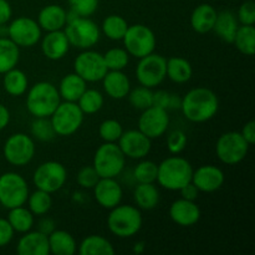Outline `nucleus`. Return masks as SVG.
Wrapping results in <instances>:
<instances>
[{
	"label": "nucleus",
	"mask_w": 255,
	"mask_h": 255,
	"mask_svg": "<svg viewBox=\"0 0 255 255\" xmlns=\"http://www.w3.org/2000/svg\"><path fill=\"white\" fill-rule=\"evenodd\" d=\"M219 100L216 92L207 87H194L182 97L181 111L188 121L203 124L217 115Z\"/></svg>",
	"instance_id": "f257e3e1"
},
{
	"label": "nucleus",
	"mask_w": 255,
	"mask_h": 255,
	"mask_svg": "<svg viewBox=\"0 0 255 255\" xmlns=\"http://www.w3.org/2000/svg\"><path fill=\"white\" fill-rule=\"evenodd\" d=\"M192 174L193 167L191 162L174 154L158 164L156 182L167 191H179L182 187L192 182Z\"/></svg>",
	"instance_id": "f03ea898"
},
{
	"label": "nucleus",
	"mask_w": 255,
	"mask_h": 255,
	"mask_svg": "<svg viewBox=\"0 0 255 255\" xmlns=\"http://www.w3.org/2000/svg\"><path fill=\"white\" fill-rule=\"evenodd\" d=\"M107 228L117 238H132L141 231L143 217L136 206L121 204L110 209L107 216Z\"/></svg>",
	"instance_id": "7ed1b4c3"
},
{
	"label": "nucleus",
	"mask_w": 255,
	"mask_h": 255,
	"mask_svg": "<svg viewBox=\"0 0 255 255\" xmlns=\"http://www.w3.org/2000/svg\"><path fill=\"white\" fill-rule=\"evenodd\" d=\"M26 110L34 117H50L61 102L57 87L49 81H39L27 89Z\"/></svg>",
	"instance_id": "20e7f679"
},
{
	"label": "nucleus",
	"mask_w": 255,
	"mask_h": 255,
	"mask_svg": "<svg viewBox=\"0 0 255 255\" xmlns=\"http://www.w3.org/2000/svg\"><path fill=\"white\" fill-rule=\"evenodd\" d=\"M92 166L100 178H116L126 166V157L117 143L104 142L96 149Z\"/></svg>",
	"instance_id": "39448f33"
},
{
	"label": "nucleus",
	"mask_w": 255,
	"mask_h": 255,
	"mask_svg": "<svg viewBox=\"0 0 255 255\" xmlns=\"http://www.w3.org/2000/svg\"><path fill=\"white\" fill-rule=\"evenodd\" d=\"M70 45L80 50L92 49L101 37L100 26L90 17L79 16L64 27Z\"/></svg>",
	"instance_id": "423d86ee"
},
{
	"label": "nucleus",
	"mask_w": 255,
	"mask_h": 255,
	"mask_svg": "<svg viewBox=\"0 0 255 255\" xmlns=\"http://www.w3.org/2000/svg\"><path fill=\"white\" fill-rule=\"evenodd\" d=\"M85 114L76 102L61 101L50 116L56 136L69 137L76 133L84 124Z\"/></svg>",
	"instance_id": "0eeeda50"
},
{
	"label": "nucleus",
	"mask_w": 255,
	"mask_h": 255,
	"mask_svg": "<svg viewBox=\"0 0 255 255\" xmlns=\"http://www.w3.org/2000/svg\"><path fill=\"white\" fill-rule=\"evenodd\" d=\"M124 49L136 59L147 56L156 50L157 39L153 30L143 24L128 25L124 39Z\"/></svg>",
	"instance_id": "6e6552de"
},
{
	"label": "nucleus",
	"mask_w": 255,
	"mask_h": 255,
	"mask_svg": "<svg viewBox=\"0 0 255 255\" xmlns=\"http://www.w3.org/2000/svg\"><path fill=\"white\" fill-rule=\"evenodd\" d=\"M29 186L21 174L16 172H5L0 176V204L11 209L25 206L29 197Z\"/></svg>",
	"instance_id": "1a4fd4ad"
},
{
	"label": "nucleus",
	"mask_w": 255,
	"mask_h": 255,
	"mask_svg": "<svg viewBox=\"0 0 255 255\" xmlns=\"http://www.w3.org/2000/svg\"><path fill=\"white\" fill-rule=\"evenodd\" d=\"M36 152L34 138L22 132L11 134L5 141L2 154L7 163L15 167H24L32 161Z\"/></svg>",
	"instance_id": "9d476101"
},
{
	"label": "nucleus",
	"mask_w": 255,
	"mask_h": 255,
	"mask_svg": "<svg viewBox=\"0 0 255 255\" xmlns=\"http://www.w3.org/2000/svg\"><path fill=\"white\" fill-rule=\"evenodd\" d=\"M251 144L243 138L241 132L229 131L221 134L216 143V154L219 161L234 166L247 157Z\"/></svg>",
	"instance_id": "9b49d317"
},
{
	"label": "nucleus",
	"mask_w": 255,
	"mask_h": 255,
	"mask_svg": "<svg viewBox=\"0 0 255 255\" xmlns=\"http://www.w3.org/2000/svg\"><path fill=\"white\" fill-rule=\"evenodd\" d=\"M66 167L57 161H47L39 164L32 174V183L37 189L52 194L66 184Z\"/></svg>",
	"instance_id": "f8f14e48"
},
{
	"label": "nucleus",
	"mask_w": 255,
	"mask_h": 255,
	"mask_svg": "<svg viewBox=\"0 0 255 255\" xmlns=\"http://www.w3.org/2000/svg\"><path fill=\"white\" fill-rule=\"evenodd\" d=\"M167 59L162 55L152 52L138 59L136 66V79L141 86L154 89L166 80Z\"/></svg>",
	"instance_id": "ddd939ff"
},
{
	"label": "nucleus",
	"mask_w": 255,
	"mask_h": 255,
	"mask_svg": "<svg viewBox=\"0 0 255 255\" xmlns=\"http://www.w3.org/2000/svg\"><path fill=\"white\" fill-rule=\"evenodd\" d=\"M41 36V27L32 17L19 16L7 22V37L20 49L35 46Z\"/></svg>",
	"instance_id": "4468645a"
},
{
	"label": "nucleus",
	"mask_w": 255,
	"mask_h": 255,
	"mask_svg": "<svg viewBox=\"0 0 255 255\" xmlns=\"http://www.w3.org/2000/svg\"><path fill=\"white\" fill-rule=\"evenodd\" d=\"M107 71L104 54L92 49L82 50L74 61V72L86 82L101 81Z\"/></svg>",
	"instance_id": "2eb2a0df"
},
{
	"label": "nucleus",
	"mask_w": 255,
	"mask_h": 255,
	"mask_svg": "<svg viewBox=\"0 0 255 255\" xmlns=\"http://www.w3.org/2000/svg\"><path fill=\"white\" fill-rule=\"evenodd\" d=\"M169 126V116L167 110L151 106L143 110L138 119V129L148 138H159L166 133Z\"/></svg>",
	"instance_id": "dca6fc26"
},
{
	"label": "nucleus",
	"mask_w": 255,
	"mask_h": 255,
	"mask_svg": "<svg viewBox=\"0 0 255 255\" xmlns=\"http://www.w3.org/2000/svg\"><path fill=\"white\" fill-rule=\"evenodd\" d=\"M117 144L126 158L142 159L151 152L152 139L142 133L138 128L124 131Z\"/></svg>",
	"instance_id": "f3484780"
},
{
	"label": "nucleus",
	"mask_w": 255,
	"mask_h": 255,
	"mask_svg": "<svg viewBox=\"0 0 255 255\" xmlns=\"http://www.w3.org/2000/svg\"><path fill=\"white\" fill-rule=\"evenodd\" d=\"M226 182L224 172L213 164H204L193 169L192 183L203 193H213L223 187Z\"/></svg>",
	"instance_id": "a211bd4d"
},
{
	"label": "nucleus",
	"mask_w": 255,
	"mask_h": 255,
	"mask_svg": "<svg viewBox=\"0 0 255 255\" xmlns=\"http://www.w3.org/2000/svg\"><path fill=\"white\" fill-rule=\"evenodd\" d=\"M168 213L172 222L183 228L196 226L202 216L201 208L196 201H188L184 198L176 199L169 207Z\"/></svg>",
	"instance_id": "6ab92c4d"
},
{
	"label": "nucleus",
	"mask_w": 255,
	"mask_h": 255,
	"mask_svg": "<svg viewBox=\"0 0 255 255\" xmlns=\"http://www.w3.org/2000/svg\"><path fill=\"white\" fill-rule=\"evenodd\" d=\"M92 189L99 206L109 211L119 206L124 197L121 184L116 181V178H100Z\"/></svg>",
	"instance_id": "aec40b11"
},
{
	"label": "nucleus",
	"mask_w": 255,
	"mask_h": 255,
	"mask_svg": "<svg viewBox=\"0 0 255 255\" xmlns=\"http://www.w3.org/2000/svg\"><path fill=\"white\" fill-rule=\"evenodd\" d=\"M40 47H41L42 55L46 59L51 61H59L66 56L71 45L64 30H56V31L46 32L44 36H41Z\"/></svg>",
	"instance_id": "412c9836"
},
{
	"label": "nucleus",
	"mask_w": 255,
	"mask_h": 255,
	"mask_svg": "<svg viewBox=\"0 0 255 255\" xmlns=\"http://www.w3.org/2000/svg\"><path fill=\"white\" fill-rule=\"evenodd\" d=\"M16 253L19 255H49L47 236L39 231L22 233V237L17 241Z\"/></svg>",
	"instance_id": "4be33fe9"
},
{
	"label": "nucleus",
	"mask_w": 255,
	"mask_h": 255,
	"mask_svg": "<svg viewBox=\"0 0 255 255\" xmlns=\"http://www.w3.org/2000/svg\"><path fill=\"white\" fill-rule=\"evenodd\" d=\"M101 81L105 92H106L110 99H126L129 90H131V81H129L128 76L124 71L109 70Z\"/></svg>",
	"instance_id": "5701e85b"
},
{
	"label": "nucleus",
	"mask_w": 255,
	"mask_h": 255,
	"mask_svg": "<svg viewBox=\"0 0 255 255\" xmlns=\"http://www.w3.org/2000/svg\"><path fill=\"white\" fill-rule=\"evenodd\" d=\"M67 11L57 4H50L42 7L37 15V24L41 27L42 31H56V30H64L66 25Z\"/></svg>",
	"instance_id": "b1692460"
},
{
	"label": "nucleus",
	"mask_w": 255,
	"mask_h": 255,
	"mask_svg": "<svg viewBox=\"0 0 255 255\" xmlns=\"http://www.w3.org/2000/svg\"><path fill=\"white\" fill-rule=\"evenodd\" d=\"M217 14L218 11L216 7L211 4H199L193 9L191 14V26L198 34H207V32L212 31L216 22Z\"/></svg>",
	"instance_id": "393cba45"
},
{
	"label": "nucleus",
	"mask_w": 255,
	"mask_h": 255,
	"mask_svg": "<svg viewBox=\"0 0 255 255\" xmlns=\"http://www.w3.org/2000/svg\"><path fill=\"white\" fill-rule=\"evenodd\" d=\"M87 89V82L80 77L76 72H71L64 76L57 86L61 101L77 102L85 90Z\"/></svg>",
	"instance_id": "a878e982"
},
{
	"label": "nucleus",
	"mask_w": 255,
	"mask_h": 255,
	"mask_svg": "<svg viewBox=\"0 0 255 255\" xmlns=\"http://www.w3.org/2000/svg\"><path fill=\"white\" fill-rule=\"evenodd\" d=\"M238 27L239 22L237 15L231 10H222L217 14V19L212 31L216 32V35L222 41L232 44Z\"/></svg>",
	"instance_id": "bb28decb"
},
{
	"label": "nucleus",
	"mask_w": 255,
	"mask_h": 255,
	"mask_svg": "<svg viewBox=\"0 0 255 255\" xmlns=\"http://www.w3.org/2000/svg\"><path fill=\"white\" fill-rule=\"evenodd\" d=\"M50 254L74 255L77 252V243L71 233L62 229H55L47 236Z\"/></svg>",
	"instance_id": "cd10ccee"
},
{
	"label": "nucleus",
	"mask_w": 255,
	"mask_h": 255,
	"mask_svg": "<svg viewBox=\"0 0 255 255\" xmlns=\"http://www.w3.org/2000/svg\"><path fill=\"white\" fill-rule=\"evenodd\" d=\"M133 199L136 207L141 211H152L158 206L161 194L154 183H137L133 191Z\"/></svg>",
	"instance_id": "c85d7f7f"
},
{
	"label": "nucleus",
	"mask_w": 255,
	"mask_h": 255,
	"mask_svg": "<svg viewBox=\"0 0 255 255\" xmlns=\"http://www.w3.org/2000/svg\"><path fill=\"white\" fill-rule=\"evenodd\" d=\"M166 76L174 84H186L193 76V67L184 57H169L167 59Z\"/></svg>",
	"instance_id": "c756f323"
},
{
	"label": "nucleus",
	"mask_w": 255,
	"mask_h": 255,
	"mask_svg": "<svg viewBox=\"0 0 255 255\" xmlns=\"http://www.w3.org/2000/svg\"><path fill=\"white\" fill-rule=\"evenodd\" d=\"M2 87L5 92L12 97H19L26 94L29 89V80L22 70L14 67L2 74Z\"/></svg>",
	"instance_id": "7c9ffc66"
},
{
	"label": "nucleus",
	"mask_w": 255,
	"mask_h": 255,
	"mask_svg": "<svg viewBox=\"0 0 255 255\" xmlns=\"http://www.w3.org/2000/svg\"><path fill=\"white\" fill-rule=\"evenodd\" d=\"M80 255H114L115 248L111 242L102 236H87L77 247Z\"/></svg>",
	"instance_id": "2f4dec72"
},
{
	"label": "nucleus",
	"mask_w": 255,
	"mask_h": 255,
	"mask_svg": "<svg viewBox=\"0 0 255 255\" xmlns=\"http://www.w3.org/2000/svg\"><path fill=\"white\" fill-rule=\"evenodd\" d=\"M6 219L10 226H11V228L14 229V232L21 234L31 231L35 224V216L25 206L9 209Z\"/></svg>",
	"instance_id": "473e14b6"
},
{
	"label": "nucleus",
	"mask_w": 255,
	"mask_h": 255,
	"mask_svg": "<svg viewBox=\"0 0 255 255\" xmlns=\"http://www.w3.org/2000/svg\"><path fill=\"white\" fill-rule=\"evenodd\" d=\"M20 60V47L9 37H0V75L16 67Z\"/></svg>",
	"instance_id": "72a5a7b5"
},
{
	"label": "nucleus",
	"mask_w": 255,
	"mask_h": 255,
	"mask_svg": "<svg viewBox=\"0 0 255 255\" xmlns=\"http://www.w3.org/2000/svg\"><path fill=\"white\" fill-rule=\"evenodd\" d=\"M127 29H128V22L124 16L117 14H111L105 17L100 26L102 34L112 41H122Z\"/></svg>",
	"instance_id": "f704fd0d"
},
{
	"label": "nucleus",
	"mask_w": 255,
	"mask_h": 255,
	"mask_svg": "<svg viewBox=\"0 0 255 255\" xmlns=\"http://www.w3.org/2000/svg\"><path fill=\"white\" fill-rule=\"evenodd\" d=\"M232 44L236 49L246 56H253L255 54V27L254 25H239L236 36Z\"/></svg>",
	"instance_id": "c9c22d12"
},
{
	"label": "nucleus",
	"mask_w": 255,
	"mask_h": 255,
	"mask_svg": "<svg viewBox=\"0 0 255 255\" xmlns=\"http://www.w3.org/2000/svg\"><path fill=\"white\" fill-rule=\"evenodd\" d=\"M26 203L27 208L30 209V212H31L34 216H46L52 207L51 194L36 188V191H34L32 193H29Z\"/></svg>",
	"instance_id": "e433bc0d"
},
{
	"label": "nucleus",
	"mask_w": 255,
	"mask_h": 255,
	"mask_svg": "<svg viewBox=\"0 0 255 255\" xmlns=\"http://www.w3.org/2000/svg\"><path fill=\"white\" fill-rule=\"evenodd\" d=\"M85 115L97 114L104 107L105 96L96 89H86L76 102Z\"/></svg>",
	"instance_id": "4c0bfd02"
},
{
	"label": "nucleus",
	"mask_w": 255,
	"mask_h": 255,
	"mask_svg": "<svg viewBox=\"0 0 255 255\" xmlns=\"http://www.w3.org/2000/svg\"><path fill=\"white\" fill-rule=\"evenodd\" d=\"M158 164L142 158L133 169V178L137 183H156Z\"/></svg>",
	"instance_id": "58836bf2"
},
{
	"label": "nucleus",
	"mask_w": 255,
	"mask_h": 255,
	"mask_svg": "<svg viewBox=\"0 0 255 255\" xmlns=\"http://www.w3.org/2000/svg\"><path fill=\"white\" fill-rule=\"evenodd\" d=\"M107 70L124 71L129 62V55L124 47H112L104 54Z\"/></svg>",
	"instance_id": "ea45409f"
},
{
	"label": "nucleus",
	"mask_w": 255,
	"mask_h": 255,
	"mask_svg": "<svg viewBox=\"0 0 255 255\" xmlns=\"http://www.w3.org/2000/svg\"><path fill=\"white\" fill-rule=\"evenodd\" d=\"M30 132L34 138L39 139L41 142H49L56 137L54 131L50 117H34V121L31 122Z\"/></svg>",
	"instance_id": "a19ab883"
},
{
	"label": "nucleus",
	"mask_w": 255,
	"mask_h": 255,
	"mask_svg": "<svg viewBox=\"0 0 255 255\" xmlns=\"http://www.w3.org/2000/svg\"><path fill=\"white\" fill-rule=\"evenodd\" d=\"M127 97L131 106L139 111H143L153 105V91L148 87L138 86L136 89H131Z\"/></svg>",
	"instance_id": "79ce46f5"
},
{
	"label": "nucleus",
	"mask_w": 255,
	"mask_h": 255,
	"mask_svg": "<svg viewBox=\"0 0 255 255\" xmlns=\"http://www.w3.org/2000/svg\"><path fill=\"white\" fill-rule=\"evenodd\" d=\"M122 133H124V127H122L121 122H119L117 120H105L99 126L100 138L104 142L117 143V141H119Z\"/></svg>",
	"instance_id": "37998d69"
},
{
	"label": "nucleus",
	"mask_w": 255,
	"mask_h": 255,
	"mask_svg": "<svg viewBox=\"0 0 255 255\" xmlns=\"http://www.w3.org/2000/svg\"><path fill=\"white\" fill-rule=\"evenodd\" d=\"M70 10L76 12L79 16L90 17L96 12L99 0H69Z\"/></svg>",
	"instance_id": "c03bdc74"
},
{
	"label": "nucleus",
	"mask_w": 255,
	"mask_h": 255,
	"mask_svg": "<svg viewBox=\"0 0 255 255\" xmlns=\"http://www.w3.org/2000/svg\"><path fill=\"white\" fill-rule=\"evenodd\" d=\"M100 176L97 174L96 169L94 168V166H86L82 167L79 171L76 177L77 184H79L81 188L85 189H92L96 183L99 182Z\"/></svg>",
	"instance_id": "a18cd8bd"
},
{
	"label": "nucleus",
	"mask_w": 255,
	"mask_h": 255,
	"mask_svg": "<svg viewBox=\"0 0 255 255\" xmlns=\"http://www.w3.org/2000/svg\"><path fill=\"white\" fill-rule=\"evenodd\" d=\"M186 146L187 136L181 129H176V131L171 132L169 136L167 137V148H168L169 153L179 154L181 152L184 151Z\"/></svg>",
	"instance_id": "49530a36"
},
{
	"label": "nucleus",
	"mask_w": 255,
	"mask_h": 255,
	"mask_svg": "<svg viewBox=\"0 0 255 255\" xmlns=\"http://www.w3.org/2000/svg\"><path fill=\"white\" fill-rule=\"evenodd\" d=\"M237 19L241 25L255 24V4L252 0H247L239 6Z\"/></svg>",
	"instance_id": "de8ad7c7"
},
{
	"label": "nucleus",
	"mask_w": 255,
	"mask_h": 255,
	"mask_svg": "<svg viewBox=\"0 0 255 255\" xmlns=\"http://www.w3.org/2000/svg\"><path fill=\"white\" fill-rule=\"evenodd\" d=\"M14 229L6 218H0V248L6 247L14 238Z\"/></svg>",
	"instance_id": "09e8293b"
},
{
	"label": "nucleus",
	"mask_w": 255,
	"mask_h": 255,
	"mask_svg": "<svg viewBox=\"0 0 255 255\" xmlns=\"http://www.w3.org/2000/svg\"><path fill=\"white\" fill-rule=\"evenodd\" d=\"M169 99H171V94L164 90H158V91L153 92V105L152 106L161 107L168 111Z\"/></svg>",
	"instance_id": "8fccbe9b"
},
{
	"label": "nucleus",
	"mask_w": 255,
	"mask_h": 255,
	"mask_svg": "<svg viewBox=\"0 0 255 255\" xmlns=\"http://www.w3.org/2000/svg\"><path fill=\"white\" fill-rule=\"evenodd\" d=\"M178 192L181 193V198L188 199V201H196L199 196V189L192 182L182 187Z\"/></svg>",
	"instance_id": "3c124183"
},
{
	"label": "nucleus",
	"mask_w": 255,
	"mask_h": 255,
	"mask_svg": "<svg viewBox=\"0 0 255 255\" xmlns=\"http://www.w3.org/2000/svg\"><path fill=\"white\" fill-rule=\"evenodd\" d=\"M241 134L243 136V138L248 142L249 144L255 143V121L254 120H251V121L247 122L246 125L242 128Z\"/></svg>",
	"instance_id": "603ef678"
},
{
	"label": "nucleus",
	"mask_w": 255,
	"mask_h": 255,
	"mask_svg": "<svg viewBox=\"0 0 255 255\" xmlns=\"http://www.w3.org/2000/svg\"><path fill=\"white\" fill-rule=\"evenodd\" d=\"M12 9L7 0H0V25H5L11 20Z\"/></svg>",
	"instance_id": "864d4df0"
},
{
	"label": "nucleus",
	"mask_w": 255,
	"mask_h": 255,
	"mask_svg": "<svg viewBox=\"0 0 255 255\" xmlns=\"http://www.w3.org/2000/svg\"><path fill=\"white\" fill-rule=\"evenodd\" d=\"M55 229H56V223L54 222V219L49 218V217L42 216V218L40 219L39 223H37V231L46 234V236H49L50 233H52Z\"/></svg>",
	"instance_id": "5fc2aeb1"
},
{
	"label": "nucleus",
	"mask_w": 255,
	"mask_h": 255,
	"mask_svg": "<svg viewBox=\"0 0 255 255\" xmlns=\"http://www.w3.org/2000/svg\"><path fill=\"white\" fill-rule=\"evenodd\" d=\"M10 119H11V115H10L9 109L5 105L0 104V131L6 128L10 122Z\"/></svg>",
	"instance_id": "6e6d98bb"
},
{
	"label": "nucleus",
	"mask_w": 255,
	"mask_h": 255,
	"mask_svg": "<svg viewBox=\"0 0 255 255\" xmlns=\"http://www.w3.org/2000/svg\"><path fill=\"white\" fill-rule=\"evenodd\" d=\"M181 105H182V97L179 96V95L171 94L168 110H181Z\"/></svg>",
	"instance_id": "4d7b16f0"
},
{
	"label": "nucleus",
	"mask_w": 255,
	"mask_h": 255,
	"mask_svg": "<svg viewBox=\"0 0 255 255\" xmlns=\"http://www.w3.org/2000/svg\"><path fill=\"white\" fill-rule=\"evenodd\" d=\"M144 251H146V243L144 242H137L133 246V248H132V252L136 254L144 253Z\"/></svg>",
	"instance_id": "13d9d810"
}]
</instances>
